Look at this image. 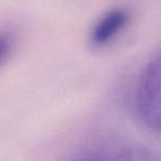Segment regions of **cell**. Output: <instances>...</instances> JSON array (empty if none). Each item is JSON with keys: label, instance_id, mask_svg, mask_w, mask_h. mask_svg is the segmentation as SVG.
Instances as JSON below:
<instances>
[{"label": "cell", "instance_id": "6da1fadb", "mask_svg": "<svg viewBox=\"0 0 161 161\" xmlns=\"http://www.w3.org/2000/svg\"><path fill=\"white\" fill-rule=\"evenodd\" d=\"M136 107L141 123L152 131L161 134V50L141 74Z\"/></svg>", "mask_w": 161, "mask_h": 161}, {"label": "cell", "instance_id": "7a4b0ae2", "mask_svg": "<svg viewBox=\"0 0 161 161\" xmlns=\"http://www.w3.org/2000/svg\"><path fill=\"white\" fill-rule=\"evenodd\" d=\"M129 14L125 9H113L105 14L95 25L91 33V40L95 45L109 42L127 25Z\"/></svg>", "mask_w": 161, "mask_h": 161}, {"label": "cell", "instance_id": "3957f363", "mask_svg": "<svg viewBox=\"0 0 161 161\" xmlns=\"http://www.w3.org/2000/svg\"><path fill=\"white\" fill-rule=\"evenodd\" d=\"M10 49V42L6 36H0V62L6 58Z\"/></svg>", "mask_w": 161, "mask_h": 161}]
</instances>
